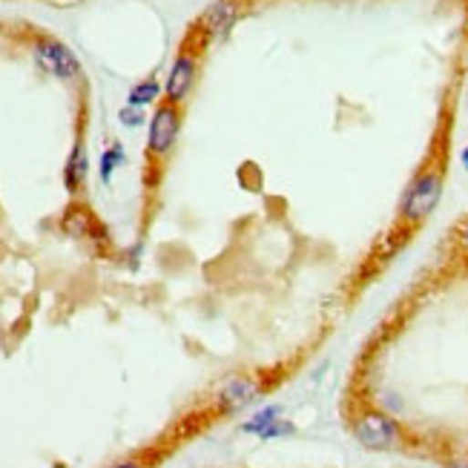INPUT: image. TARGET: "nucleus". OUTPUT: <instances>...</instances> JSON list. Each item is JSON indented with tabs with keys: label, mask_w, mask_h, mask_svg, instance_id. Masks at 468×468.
Returning <instances> with one entry per match:
<instances>
[{
	"label": "nucleus",
	"mask_w": 468,
	"mask_h": 468,
	"mask_svg": "<svg viewBox=\"0 0 468 468\" xmlns=\"http://www.w3.org/2000/svg\"><path fill=\"white\" fill-rule=\"evenodd\" d=\"M442 187H445V175H442L440 167L422 170L417 179L408 184V190H405V196L400 202V216L408 224L425 222L437 210V204L442 199Z\"/></svg>",
	"instance_id": "obj_1"
},
{
	"label": "nucleus",
	"mask_w": 468,
	"mask_h": 468,
	"mask_svg": "<svg viewBox=\"0 0 468 468\" xmlns=\"http://www.w3.org/2000/svg\"><path fill=\"white\" fill-rule=\"evenodd\" d=\"M192 35H196V47H190V37H184V44H182L179 55H175V61L170 67V75H167V81H164V101L179 104V107L190 99L192 87H196V81H199L202 49L207 47V41L196 29H192Z\"/></svg>",
	"instance_id": "obj_2"
},
{
	"label": "nucleus",
	"mask_w": 468,
	"mask_h": 468,
	"mask_svg": "<svg viewBox=\"0 0 468 468\" xmlns=\"http://www.w3.org/2000/svg\"><path fill=\"white\" fill-rule=\"evenodd\" d=\"M354 437L370 452H391L402 442V425L385 408H365L354 420Z\"/></svg>",
	"instance_id": "obj_3"
},
{
	"label": "nucleus",
	"mask_w": 468,
	"mask_h": 468,
	"mask_svg": "<svg viewBox=\"0 0 468 468\" xmlns=\"http://www.w3.org/2000/svg\"><path fill=\"white\" fill-rule=\"evenodd\" d=\"M182 107L170 104V101H159L152 109V119L147 127V155L152 161H164L170 159V152L175 150V141H179L182 132Z\"/></svg>",
	"instance_id": "obj_4"
},
{
	"label": "nucleus",
	"mask_w": 468,
	"mask_h": 468,
	"mask_svg": "<svg viewBox=\"0 0 468 468\" xmlns=\"http://www.w3.org/2000/svg\"><path fill=\"white\" fill-rule=\"evenodd\" d=\"M32 55H35V64L47 75L57 78V81H78V78L84 75V67L75 57V52L67 44L55 41V37H37Z\"/></svg>",
	"instance_id": "obj_5"
},
{
	"label": "nucleus",
	"mask_w": 468,
	"mask_h": 468,
	"mask_svg": "<svg viewBox=\"0 0 468 468\" xmlns=\"http://www.w3.org/2000/svg\"><path fill=\"white\" fill-rule=\"evenodd\" d=\"M242 9H244V0H213L192 29H196L207 44H213V41H219V37L230 35V29L236 26V21L242 17Z\"/></svg>",
	"instance_id": "obj_6"
},
{
	"label": "nucleus",
	"mask_w": 468,
	"mask_h": 468,
	"mask_svg": "<svg viewBox=\"0 0 468 468\" xmlns=\"http://www.w3.org/2000/svg\"><path fill=\"white\" fill-rule=\"evenodd\" d=\"M259 391H262V385L259 380H253L247 374L242 377H233L222 385V391H219V402L224 408H230V411H236V408H244L250 402H256L259 400Z\"/></svg>",
	"instance_id": "obj_7"
},
{
	"label": "nucleus",
	"mask_w": 468,
	"mask_h": 468,
	"mask_svg": "<svg viewBox=\"0 0 468 468\" xmlns=\"http://www.w3.org/2000/svg\"><path fill=\"white\" fill-rule=\"evenodd\" d=\"M87 172H89V159H87V147L78 141L69 152L67 159V167H64V184L69 192H78L84 184H87Z\"/></svg>",
	"instance_id": "obj_8"
},
{
	"label": "nucleus",
	"mask_w": 468,
	"mask_h": 468,
	"mask_svg": "<svg viewBox=\"0 0 468 468\" xmlns=\"http://www.w3.org/2000/svg\"><path fill=\"white\" fill-rule=\"evenodd\" d=\"M161 92H164V87H161L159 81H155V78H147V81L135 84V87L130 89L127 104H130V107H139V109H147V107H152V104H159V101H161Z\"/></svg>",
	"instance_id": "obj_9"
},
{
	"label": "nucleus",
	"mask_w": 468,
	"mask_h": 468,
	"mask_svg": "<svg viewBox=\"0 0 468 468\" xmlns=\"http://www.w3.org/2000/svg\"><path fill=\"white\" fill-rule=\"evenodd\" d=\"M279 417H282V405H279V402H270V405L262 408V411L253 414L247 422H242V432H244V434H253V437H259V434L265 432V428L273 425Z\"/></svg>",
	"instance_id": "obj_10"
},
{
	"label": "nucleus",
	"mask_w": 468,
	"mask_h": 468,
	"mask_svg": "<svg viewBox=\"0 0 468 468\" xmlns=\"http://www.w3.org/2000/svg\"><path fill=\"white\" fill-rule=\"evenodd\" d=\"M124 159H127V152H124V147L115 141V144H109L104 152H101V164H99V175H101V182L104 184H109L112 182V175H115V170H119L121 164H124Z\"/></svg>",
	"instance_id": "obj_11"
},
{
	"label": "nucleus",
	"mask_w": 468,
	"mask_h": 468,
	"mask_svg": "<svg viewBox=\"0 0 468 468\" xmlns=\"http://www.w3.org/2000/svg\"><path fill=\"white\" fill-rule=\"evenodd\" d=\"M64 230L72 233V236H89V233H92V216H89V210L72 207L67 213V219H64Z\"/></svg>",
	"instance_id": "obj_12"
},
{
	"label": "nucleus",
	"mask_w": 468,
	"mask_h": 468,
	"mask_svg": "<svg viewBox=\"0 0 468 468\" xmlns=\"http://www.w3.org/2000/svg\"><path fill=\"white\" fill-rule=\"evenodd\" d=\"M294 432H296L294 422H290V420H282V417H279L276 422L265 428V432L259 434V440H265V442H270V440H282V437H290Z\"/></svg>",
	"instance_id": "obj_13"
},
{
	"label": "nucleus",
	"mask_w": 468,
	"mask_h": 468,
	"mask_svg": "<svg viewBox=\"0 0 468 468\" xmlns=\"http://www.w3.org/2000/svg\"><path fill=\"white\" fill-rule=\"evenodd\" d=\"M119 121L124 124V127H141L144 121H147V115H144V109H139V107H124L121 112H119Z\"/></svg>",
	"instance_id": "obj_14"
},
{
	"label": "nucleus",
	"mask_w": 468,
	"mask_h": 468,
	"mask_svg": "<svg viewBox=\"0 0 468 468\" xmlns=\"http://www.w3.org/2000/svg\"><path fill=\"white\" fill-rule=\"evenodd\" d=\"M112 468H144L139 460H124V463H119V465H112Z\"/></svg>",
	"instance_id": "obj_15"
},
{
	"label": "nucleus",
	"mask_w": 468,
	"mask_h": 468,
	"mask_svg": "<svg viewBox=\"0 0 468 468\" xmlns=\"http://www.w3.org/2000/svg\"><path fill=\"white\" fill-rule=\"evenodd\" d=\"M460 242H463V247L468 250V222L463 224V230H460Z\"/></svg>",
	"instance_id": "obj_16"
},
{
	"label": "nucleus",
	"mask_w": 468,
	"mask_h": 468,
	"mask_svg": "<svg viewBox=\"0 0 468 468\" xmlns=\"http://www.w3.org/2000/svg\"><path fill=\"white\" fill-rule=\"evenodd\" d=\"M460 161H463V167L468 170V147H465V150L460 152Z\"/></svg>",
	"instance_id": "obj_17"
},
{
	"label": "nucleus",
	"mask_w": 468,
	"mask_h": 468,
	"mask_svg": "<svg viewBox=\"0 0 468 468\" xmlns=\"http://www.w3.org/2000/svg\"><path fill=\"white\" fill-rule=\"evenodd\" d=\"M52 4H57V6H69V4H75V0H52Z\"/></svg>",
	"instance_id": "obj_18"
}]
</instances>
